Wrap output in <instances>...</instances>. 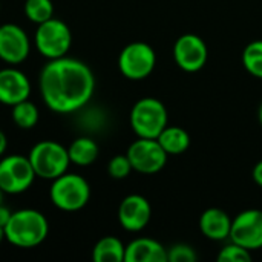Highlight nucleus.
Here are the masks:
<instances>
[{"label":"nucleus","mask_w":262,"mask_h":262,"mask_svg":"<svg viewBox=\"0 0 262 262\" xmlns=\"http://www.w3.org/2000/svg\"><path fill=\"white\" fill-rule=\"evenodd\" d=\"M152 218L150 203L141 195H127L118 207V221L127 232H141Z\"/></svg>","instance_id":"ddd939ff"},{"label":"nucleus","mask_w":262,"mask_h":262,"mask_svg":"<svg viewBox=\"0 0 262 262\" xmlns=\"http://www.w3.org/2000/svg\"><path fill=\"white\" fill-rule=\"evenodd\" d=\"M196 259V252L187 244H177L167 249V262H195Z\"/></svg>","instance_id":"393cba45"},{"label":"nucleus","mask_w":262,"mask_h":262,"mask_svg":"<svg viewBox=\"0 0 262 262\" xmlns=\"http://www.w3.org/2000/svg\"><path fill=\"white\" fill-rule=\"evenodd\" d=\"M31 94V81L25 72L17 68L0 69V103L12 107L28 100Z\"/></svg>","instance_id":"4468645a"},{"label":"nucleus","mask_w":262,"mask_h":262,"mask_svg":"<svg viewBox=\"0 0 262 262\" xmlns=\"http://www.w3.org/2000/svg\"><path fill=\"white\" fill-rule=\"evenodd\" d=\"M11 215H12V212H11L8 207H5L3 204H0V227H3V229H5V226L8 224V221H9Z\"/></svg>","instance_id":"bb28decb"},{"label":"nucleus","mask_w":262,"mask_h":262,"mask_svg":"<svg viewBox=\"0 0 262 262\" xmlns=\"http://www.w3.org/2000/svg\"><path fill=\"white\" fill-rule=\"evenodd\" d=\"M167 121L169 117L164 103L152 97L138 100L130 111V126L138 138H158Z\"/></svg>","instance_id":"39448f33"},{"label":"nucleus","mask_w":262,"mask_h":262,"mask_svg":"<svg viewBox=\"0 0 262 262\" xmlns=\"http://www.w3.org/2000/svg\"><path fill=\"white\" fill-rule=\"evenodd\" d=\"M0 8H2V5H0Z\"/></svg>","instance_id":"2f4dec72"},{"label":"nucleus","mask_w":262,"mask_h":262,"mask_svg":"<svg viewBox=\"0 0 262 262\" xmlns=\"http://www.w3.org/2000/svg\"><path fill=\"white\" fill-rule=\"evenodd\" d=\"M49 233L46 216L34 209H21L12 212L5 226V239L15 247L31 249L40 246Z\"/></svg>","instance_id":"f03ea898"},{"label":"nucleus","mask_w":262,"mask_h":262,"mask_svg":"<svg viewBox=\"0 0 262 262\" xmlns=\"http://www.w3.org/2000/svg\"><path fill=\"white\" fill-rule=\"evenodd\" d=\"M23 9L28 20L37 25L54 17V5L51 0H26Z\"/></svg>","instance_id":"4be33fe9"},{"label":"nucleus","mask_w":262,"mask_h":262,"mask_svg":"<svg viewBox=\"0 0 262 262\" xmlns=\"http://www.w3.org/2000/svg\"><path fill=\"white\" fill-rule=\"evenodd\" d=\"M5 241V229L3 227H0V244Z\"/></svg>","instance_id":"c85d7f7f"},{"label":"nucleus","mask_w":262,"mask_h":262,"mask_svg":"<svg viewBox=\"0 0 262 262\" xmlns=\"http://www.w3.org/2000/svg\"><path fill=\"white\" fill-rule=\"evenodd\" d=\"M6 149H8V138H6L5 132L0 129V157L6 152Z\"/></svg>","instance_id":"cd10ccee"},{"label":"nucleus","mask_w":262,"mask_h":262,"mask_svg":"<svg viewBox=\"0 0 262 262\" xmlns=\"http://www.w3.org/2000/svg\"><path fill=\"white\" fill-rule=\"evenodd\" d=\"M209 57L206 41L196 34H184L173 45V58L186 72H198Z\"/></svg>","instance_id":"9b49d317"},{"label":"nucleus","mask_w":262,"mask_h":262,"mask_svg":"<svg viewBox=\"0 0 262 262\" xmlns=\"http://www.w3.org/2000/svg\"><path fill=\"white\" fill-rule=\"evenodd\" d=\"M157 140L167 155H181L190 146L189 132L180 126H166Z\"/></svg>","instance_id":"a211bd4d"},{"label":"nucleus","mask_w":262,"mask_h":262,"mask_svg":"<svg viewBox=\"0 0 262 262\" xmlns=\"http://www.w3.org/2000/svg\"><path fill=\"white\" fill-rule=\"evenodd\" d=\"M124 262H167V249L152 238H138L126 246Z\"/></svg>","instance_id":"2eb2a0df"},{"label":"nucleus","mask_w":262,"mask_h":262,"mask_svg":"<svg viewBox=\"0 0 262 262\" xmlns=\"http://www.w3.org/2000/svg\"><path fill=\"white\" fill-rule=\"evenodd\" d=\"M200 230L206 238L212 241H224L230 238L232 220L224 210L210 207L201 213Z\"/></svg>","instance_id":"dca6fc26"},{"label":"nucleus","mask_w":262,"mask_h":262,"mask_svg":"<svg viewBox=\"0 0 262 262\" xmlns=\"http://www.w3.org/2000/svg\"><path fill=\"white\" fill-rule=\"evenodd\" d=\"M132 170L134 169L127 155H115L107 164V172L114 180H124L130 175Z\"/></svg>","instance_id":"b1692460"},{"label":"nucleus","mask_w":262,"mask_h":262,"mask_svg":"<svg viewBox=\"0 0 262 262\" xmlns=\"http://www.w3.org/2000/svg\"><path fill=\"white\" fill-rule=\"evenodd\" d=\"M218 261L220 262H250L252 261V255L250 250L244 249L239 244H235L230 241V244L224 246L218 255Z\"/></svg>","instance_id":"5701e85b"},{"label":"nucleus","mask_w":262,"mask_h":262,"mask_svg":"<svg viewBox=\"0 0 262 262\" xmlns=\"http://www.w3.org/2000/svg\"><path fill=\"white\" fill-rule=\"evenodd\" d=\"M258 118H259V123H261V126H262V103H261V106H259V112H258Z\"/></svg>","instance_id":"c756f323"},{"label":"nucleus","mask_w":262,"mask_h":262,"mask_svg":"<svg viewBox=\"0 0 262 262\" xmlns=\"http://www.w3.org/2000/svg\"><path fill=\"white\" fill-rule=\"evenodd\" d=\"M126 155L132 169L144 175H152L164 169L169 157L157 138H138L129 146Z\"/></svg>","instance_id":"1a4fd4ad"},{"label":"nucleus","mask_w":262,"mask_h":262,"mask_svg":"<svg viewBox=\"0 0 262 262\" xmlns=\"http://www.w3.org/2000/svg\"><path fill=\"white\" fill-rule=\"evenodd\" d=\"M229 239L250 252L262 249V210L249 209L232 220Z\"/></svg>","instance_id":"9d476101"},{"label":"nucleus","mask_w":262,"mask_h":262,"mask_svg":"<svg viewBox=\"0 0 262 262\" xmlns=\"http://www.w3.org/2000/svg\"><path fill=\"white\" fill-rule=\"evenodd\" d=\"M31 51L28 34L15 23L0 26V60L8 64H20Z\"/></svg>","instance_id":"f8f14e48"},{"label":"nucleus","mask_w":262,"mask_h":262,"mask_svg":"<svg viewBox=\"0 0 262 262\" xmlns=\"http://www.w3.org/2000/svg\"><path fill=\"white\" fill-rule=\"evenodd\" d=\"M45 104L57 114H72L83 109L95 91V77L91 68L71 57L49 60L38 78Z\"/></svg>","instance_id":"f257e3e1"},{"label":"nucleus","mask_w":262,"mask_h":262,"mask_svg":"<svg viewBox=\"0 0 262 262\" xmlns=\"http://www.w3.org/2000/svg\"><path fill=\"white\" fill-rule=\"evenodd\" d=\"M3 195H5V192L0 189V204H3Z\"/></svg>","instance_id":"7c9ffc66"},{"label":"nucleus","mask_w":262,"mask_h":262,"mask_svg":"<svg viewBox=\"0 0 262 262\" xmlns=\"http://www.w3.org/2000/svg\"><path fill=\"white\" fill-rule=\"evenodd\" d=\"M157 64V54L146 41H132L123 48L118 57L120 72L134 81L144 80L152 74Z\"/></svg>","instance_id":"0eeeda50"},{"label":"nucleus","mask_w":262,"mask_h":262,"mask_svg":"<svg viewBox=\"0 0 262 262\" xmlns=\"http://www.w3.org/2000/svg\"><path fill=\"white\" fill-rule=\"evenodd\" d=\"M12 121L17 127L23 129V130H29L32 127H35V124L38 123V107L29 101V100H23L17 104L12 106Z\"/></svg>","instance_id":"aec40b11"},{"label":"nucleus","mask_w":262,"mask_h":262,"mask_svg":"<svg viewBox=\"0 0 262 262\" xmlns=\"http://www.w3.org/2000/svg\"><path fill=\"white\" fill-rule=\"evenodd\" d=\"M72 46V32L60 18H49L35 31V48L48 60L64 57Z\"/></svg>","instance_id":"423d86ee"},{"label":"nucleus","mask_w":262,"mask_h":262,"mask_svg":"<svg viewBox=\"0 0 262 262\" xmlns=\"http://www.w3.org/2000/svg\"><path fill=\"white\" fill-rule=\"evenodd\" d=\"M252 177H253V181H255L259 187H262V160L255 164V167H253V170H252Z\"/></svg>","instance_id":"a878e982"},{"label":"nucleus","mask_w":262,"mask_h":262,"mask_svg":"<svg viewBox=\"0 0 262 262\" xmlns=\"http://www.w3.org/2000/svg\"><path fill=\"white\" fill-rule=\"evenodd\" d=\"M126 246L115 236L101 238L92 250L94 262H124Z\"/></svg>","instance_id":"6ab92c4d"},{"label":"nucleus","mask_w":262,"mask_h":262,"mask_svg":"<svg viewBox=\"0 0 262 262\" xmlns=\"http://www.w3.org/2000/svg\"><path fill=\"white\" fill-rule=\"evenodd\" d=\"M68 154H69V160L72 164L86 167V166H91L98 158L100 147L95 140L89 137H78L68 147Z\"/></svg>","instance_id":"f3484780"},{"label":"nucleus","mask_w":262,"mask_h":262,"mask_svg":"<svg viewBox=\"0 0 262 262\" xmlns=\"http://www.w3.org/2000/svg\"><path fill=\"white\" fill-rule=\"evenodd\" d=\"M49 196L57 209L63 212H77L89 203L91 187L83 177L66 172L52 180Z\"/></svg>","instance_id":"20e7f679"},{"label":"nucleus","mask_w":262,"mask_h":262,"mask_svg":"<svg viewBox=\"0 0 262 262\" xmlns=\"http://www.w3.org/2000/svg\"><path fill=\"white\" fill-rule=\"evenodd\" d=\"M37 178L31 161L23 155H9L0 160V189L9 195L26 192Z\"/></svg>","instance_id":"6e6552de"},{"label":"nucleus","mask_w":262,"mask_h":262,"mask_svg":"<svg viewBox=\"0 0 262 262\" xmlns=\"http://www.w3.org/2000/svg\"><path fill=\"white\" fill-rule=\"evenodd\" d=\"M28 158L37 178L51 181L66 173L71 164L68 147L52 140H43L34 144Z\"/></svg>","instance_id":"7ed1b4c3"},{"label":"nucleus","mask_w":262,"mask_h":262,"mask_svg":"<svg viewBox=\"0 0 262 262\" xmlns=\"http://www.w3.org/2000/svg\"><path fill=\"white\" fill-rule=\"evenodd\" d=\"M243 64L250 75L262 78V40H255L246 46L243 52Z\"/></svg>","instance_id":"412c9836"}]
</instances>
